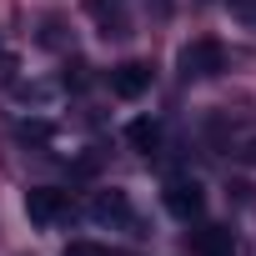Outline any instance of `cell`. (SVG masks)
<instances>
[{
    "label": "cell",
    "instance_id": "cell-1",
    "mask_svg": "<svg viewBox=\"0 0 256 256\" xmlns=\"http://www.w3.org/2000/svg\"><path fill=\"white\" fill-rule=\"evenodd\" d=\"M86 211H90L96 226H110V231H126V236H146V231H141V216H136V206H131V196H126L120 186L96 191Z\"/></svg>",
    "mask_w": 256,
    "mask_h": 256
},
{
    "label": "cell",
    "instance_id": "cell-2",
    "mask_svg": "<svg viewBox=\"0 0 256 256\" xmlns=\"http://www.w3.org/2000/svg\"><path fill=\"white\" fill-rule=\"evenodd\" d=\"M176 66H181L186 80H211V76L226 70V50H221V40H191Z\"/></svg>",
    "mask_w": 256,
    "mask_h": 256
},
{
    "label": "cell",
    "instance_id": "cell-3",
    "mask_svg": "<svg viewBox=\"0 0 256 256\" xmlns=\"http://www.w3.org/2000/svg\"><path fill=\"white\" fill-rule=\"evenodd\" d=\"M161 201H166V211H171L176 221H201V216H206V191H201L196 181H186V176L166 181Z\"/></svg>",
    "mask_w": 256,
    "mask_h": 256
},
{
    "label": "cell",
    "instance_id": "cell-4",
    "mask_svg": "<svg viewBox=\"0 0 256 256\" xmlns=\"http://www.w3.org/2000/svg\"><path fill=\"white\" fill-rule=\"evenodd\" d=\"M26 216H30L36 226H60V221L70 216V201H66V191L36 186V191H26Z\"/></svg>",
    "mask_w": 256,
    "mask_h": 256
},
{
    "label": "cell",
    "instance_id": "cell-5",
    "mask_svg": "<svg viewBox=\"0 0 256 256\" xmlns=\"http://www.w3.org/2000/svg\"><path fill=\"white\" fill-rule=\"evenodd\" d=\"M110 90H116L120 100L146 96V90H151V66H146V60H120V66L110 70Z\"/></svg>",
    "mask_w": 256,
    "mask_h": 256
},
{
    "label": "cell",
    "instance_id": "cell-6",
    "mask_svg": "<svg viewBox=\"0 0 256 256\" xmlns=\"http://www.w3.org/2000/svg\"><path fill=\"white\" fill-rule=\"evenodd\" d=\"M126 141H131V151H141V156H156L161 151V120L136 116L131 126H126Z\"/></svg>",
    "mask_w": 256,
    "mask_h": 256
},
{
    "label": "cell",
    "instance_id": "cell-7",
    "mask_svg": "<svg viewBox=\"0 0 256 256\" xmlns=\"http://www.w3.org/2000/svg\"><path fill=\"white\" fill-rule=\"evenodd\" d=\"M196 251H201V256H231V231L201 226V231H196Z\"/></svg>",
    "mask_w": 256,
    "mask_h": 256
},
{
    "label": "cell",
    "instance_id": "cell-8",
    "mask_svg": "<svg viewBox=\"0 0 256 256\" xmlns=\"http://www.w3.org/2000/svg\"><path fill=\"white\" fill-rule=\"evenodd\" d=\"M16 76H20V56H16V50H10L6 40H0V80H6V86H10Z\"/></svg>",
    "mask_w": 256,
    "mask_h": 256
},
{
    "label": "cell",
    "instance_id": "cell-9",
    "mask_svg": "<svg viewBox=\"0 0 256 256\" xmlns=\"http://www.w3.org/2000/svg\"><path fill=\"white\" fill-rule=\"evenodd\" d=\"M231 156H236L241 166H256V131H246V136L231 146Z\"/></svg>",
    "mask_w": 256,
    "mask_h": 256
},
{
    "label": "cell",
    "instance_id": "cell-10",
    "mask_svg": "<svg viewBox=\"0 0 256 256\" xmlns=\"http://www.w3.org/2000/svg\"><path fill=\"white\" fill-rule=\"evenodd\" d=\"M60 256H110L106 246H96V241H66V251Z\"/></svg>",
    "mask_w": 256,
    "mask_h": 256
},
{
    "label": "cell",
    "instance_id": "cell-11",
    "mask_svg": "<svg viewBox=\"0 0 256 256\" xmlns=\"http://www.w3.org/2000/svg\"><path fill=\"white\" fill-rule=\"evenodd\" d=\"M226 6H231V16L241 26H256V0H226Z\"/></svg>",
    "mask_w": 256,
    "mask_h": 256
}]
</instances>
